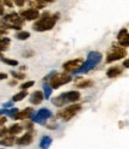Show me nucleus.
Segmentation results:
<instances>
[{"mask_svg":"<svg viewBox=\"0 0 129 149\" xmlns=\"http://www.w3.org/2000/svg\"><path fill=\"white\" fill-rule=\"evenodd\" d=\"M102 59H103V54L102 53H99V52H90L87 54L86 61L82 63L81 68L79 70H77L74 73H86V72H89L95 66H97V65L102 61Z\"/></svg>","mask_w":129,"mask_h":149,"instance_id":"1","label":"nucleus"},{"mask_svg":"<svg viewBox=\"0 0 129 149\" xmlns=\"http://www.w3.org/2000/svg\"><path fill=\"white\" fill-rule=\"evenodd\" d=\"M58 17L59 15H54V16H49V13H44L42 16V18H40V19L36 22L34 24V30L36 31H47V30H51L55 23H56L58 21Z\"/></svg>","mask_w":129,"mask_h":149,"instance_id":"2","label":"nucleus"},{"mask_svg":"<svg viewBox=\"0 0 129 149\" xmlns=\"http://www.w3.org/2000/svg\"><path fill=\"white\" fill-rule=\"evenodd\" d=\"M80 99V93L77 91V90H71V91H67V93H63V94L59 95L58 97H55L51 100V102L58 106V107H61L66 104H71V102H75Z\"/></svg>","mask_w":129,"mask_h":149,"instance_id":"3","label":"nucleus"},{"mask_svg":"<svg viewBox=\"0 0 129 149\" xmlns=\"http://www.w3.org/2000/svg\"><path fill=\"white\" fill-rule=\"evenodd\" d=\"M72 81V77L67 73H55L50 78V87L51 89H58L61 86L69 83Z\"/></svg>","mask_w":129,"mask_h":149,"instance_id":"4","label":"nucleus"},{"mask_svg":"<svg viewBox=\"0 0 129 149\" xmlns=\"http://www.w3.org/2000/svg\"><path fill=\"white\" fill-rule=\"evenodd\" d=\"M51 111L48 108H41L40 111H37L36 113L31 114L30 119L32 120L34 123H37V124H44L47 122V119L51 118Z\"/></svg>","mask_w":129,"mask_h":149,"instance_id":"5","label":"nucleus"},{"mask_svg":"<svg viewBox=\"0 0 129 149\" xmlns=\"http://www.w3.org/2000/svg\"><path fill=\"white\" fill-rule=\"evenodd\" d=\"M80 109H81V105H71V106L64 108L62 112H60L59 117L62 118V120H64V122H68V120L74 117Z\"/></svg>","mask_w":129,"mask_h":149,"instance_id":"6","label":"nucleus"},{"mask_svg":"<svg viewBox=\"0 0 129 149\" xmlns=\"http://www.w3.org/2000/svg\"><path fill=\"white\" fill-rule=\"evenodd\" d=\"M126 49L123 47H116V46H113L111 52H109L106 55V63H113L116 60L122 59L123 57H126Z\"/></svg>","mask_w":129,"mask_h":149,"instance_id":"7","label":"nucleus"},{"mask_svg":"<svg viewBox=\"0 0 129 149\" xmlns=\"http://www.w3.org/2000/svg\"><path fill=\"white\" fill-rule=\"evenodd\" d=\"M82 63H84V60H82L81 58H78V59H72V60H68L63 64V69L68 71V72H75L77 70H79L81 68Z\"/></svg>","mask_w":129,"mask_h":149,"instance_id":"8","label":"nucleus"},{"mask_svg":"<svg viewBox=\"0 0 129 149\" xmlns=\"http://www.w3.org/2000/svg\"><path fill=\"white\" fill-rule=\"evenodd\" d=\"M21 16L26 21H35L40 17V12L37 10H34V8H29V10H26V11H23L21 13Z\"/></svg>","mask_w":129,"mask_h":149,"instance_id":"9","label":"nucleus"},{"mask_svg":"<svg viewBox=\"0 0 129 149\" xmlns=\"http://www.w3.org/2000/svg\"><path fill=\"white\" fill-rule=\"evenodd\" d=\"M31 142H32V135L30 132H26L25 135H23L16 141V143L19 146H29L31 144Z\"/></svg>","mask_w":129,"mask_h":149,"instance_id":"10","label":"nucleus"},{"mask_svg":"<svg viewBox=\"0 0 129 149\" xmlns=\"http://www.w3.org/2000/svg\"><path fill=\"white\" fill-rule=\"evenodd\" d=\"M43 93L42 91H38V90H36V91H34L32 94L30 95V102L32 105H38V104H41V102L43 101Z\"/></svg>","mask_w":129,"mask_h":149,"instance_id":"11","label":"nucleus"},{"mask_svg":"<svg viewBox=\"0 0 129 149\" xmlns=\"http://www.w3.org/2000/svg\"><path fill=\"white\" fill-rule=\"evenodd\" d=\"M123 72V69L122 68H119V66H114V68H110L108 71H106V76L110 77V78H113V77H117L119 76Z\"/></svg>","mask_w":129,"mask_h":149,"instance_id":"12","label":"nucleus"},{"mask_svg":"<svg viewBox=\"0 0 129 149\" xmlns=\"http://www.w3.org/2000/svg\"><path fill=\"white\" fill-rule=\"evenodd\" d=\"M32 113H34L32 108H31V107H27V108L23 109L22 112H18V114L16 116L14 119H19V120H21V119H25V118H30Z\"/></svg>","mask_w":129,"mask_h":149,"instance_id":"13","label":"nucleus"},{"mask_svg":"<svg viewBox=\"0 0 129 149\" xmlns=\"http://www.w3.org/2000/svg\"><path fill=\"white\" fill-rule=\"evenodd\" d=\"M51 142H53V139L50 136H43L40 141V148L41 149H48L50 147Z\"/></svg>","mask_w":129,"mask_h":149,"instance_id":"14","label":"nucleus"},{"mask_svg":"<svg viewBox=\"0 0 129 149\" xmlns=\"http://www.w3.org/2000/svg\"><path fill=\"white\" fill-rule=\"evenodd\" d=\"M22 129H23V127H22L21 125H18V124H13L12 126H10V127L7 129V132L10 134V135H12V136H13V135L19 134V132L22 131Z\"/></svg>","mask_w":129,"mask_h":149,"instance_id":"15","label":"nucleus"},{"mask_svg":"<svg viewBox=\"0 0 129 149\" xmlns=\"http://www.w3.org/2000/svg\"><path fill=\"white\" fill-rule=\"evenodd\" d=\"M32 7L31 8H34V10H37L38 11V8H43L44 6H47V1H40V0H38V1H30L29 3Z\"/></svg>","mask_w":129,"mask_h":149,"instance_id":"16","label":"nucleus"},{"mask_svg":"<svg viewBox=\"0 0 129 149\" xmlns=\"http://www.w3.org/2000/svg\"><path fill=\"white\" fill-rule=\"evenodd\" d=\"M51 91H53V89L49 84H47V83L43 84V97L44 99H49L51 95Z\"/></svg>","mask_w":129,"mask_h":149,"instance_id":"17","label":"nucleus"},{"mask_svg":"<svg viewBox=\"0 0 129 149\" xmlns=\"http://www.w3.org/2000/svg\"><path fill=\"white\" fill-rule=\"evenodd\" d=\"M11 41L10 39H7V37H3V39H0V51H5L7 49V47L10 46Z\"/></svg>","mask_w":129,"mask_h":149,"instance_id":"18","label":"nucleus"},{"mask_svg":"<svg viewBox=\"0 0 129 149\" xmlns=\"http://www.w3.org/2000/svg\"><path fill=\"white\" fill-rule=\"evenodd\" d=\"M26 95H27V91H26V90H22V91H19L18 94H16V95L13 96L12 101H14V102H17V101H22L23 99L26 97Z\"/></svg>","mask_w":129,"mask_h":149,"instance_id":"19","label":"nucleus"},{"mask_svg":"<svg viewBox=\"0 0 129 149\" xmlns=\"http://www.w3.org/2000/svg\"><path fill=\"white\" fill-rule=\"evenodd\" d=\"M16 37L18 40H27L30 37V33L29 31H19V33H17Z\"/></svg>","mask_w":129,"mask_h":149,"instance_id":"20","label":"nucleus"},{"mask_svg":"<svg viewBox=\"0 0 129 149\" xmlns=\"http://www.w3.org/2000/svg\"><path fill=\"white\" fill-rule=\"evenodd\" d=\"M13 142H14V138H13V136H11V137H7V138L3 139V141H0V144L6 146V147H11L13 144Z\"/></svg>","mask_w":129,"mask_h":149,"instance_id":"21","label":"nucleus"},{"mask_svg":"<svg viewBox=\"0 0 129 149\" xmlns=\"http://www.w3.org/2000/svg\"><path fill=\"white\" fill-rule=\"evenodd\" d=\"M93 86V82H92L91 79H87V81H84V82H81L79 83V84H77L78 88H90Z\"/></svg>","mask_w":129,"mask_h":149,"instance_id":"22","label":"nucleus"},{"mask_svg":"<svg viewBox=\"0 0 129 149\" xmlns=\"http://www.w3.org/2000/svg\"><path fill=\"white\" fill-rule=\"evenodd\" d=\"M1 61L7 64V65H11V66H17L18 65V61L17 60H13V59H7V58H1Z\"/></svg>","mask_w":129,"mask_h":149,"instance_id":"23","label":"nucleus"},{"mask_svg":"<svg viewBox=\"0 0 129 149\" xmlns=\"http://www.w3.org/2000/svg\"><path fill=\"white\" fill-rule=\"evenodd\" d=\"M126 37H128V30H127V29H122L121 31L118 33L117 39H118V41H121V40L126 39Z\"/></svg>","mask_w":129,"mask_h":149,"instance_id":"24","label":"nucleus"},{"mask_svg":"<svg viewBox=\"0 0 129 149\" xmlns=\"http://www.w3.org/2000/svg\"><path fill=\"white\" fill-rule=\"evenodd\" d=\"M34 84H35V82H34V81H29V82H25V83H23V84L21 86V88H22L23 90H25V89H29V88H31Z\"/></svg>","mask_w":129,"mask_h":149,"instance_id":"25","label":"nucleus"},{"mask_svg":"<svg viewBox=\"0 0 129 149\" xmlns=\"http://www.w3.org/2000/svg\"><path fill=\"white\" fill-rule=\"evenodd\" d=\"M18 112H19V111H18L17 108H11V109H8L7 111V114H8V117H11V118H16V116L18 114Z\"/></svg>","mask_w":129,"mask_h":149,"instance_id":"26","label":"nucleus"},{"mask_svg":"<svg viewBox=\"0 0 129 149\" xmlns=\"http://www.w3.org/2000/svg\"><path fill=\"white\" fill-rule=\"evenodd\" d=\"M11 74L14 77V78H17V79H23L24 77H25V74L24 73H21V72H16V71H12L11 72Z\"/></svg>","mask_w":129,"mask_h":149,"instance_id":"27","label":"nucleus"},{"mask_svg":"<svg viewBox=\"0 0 129 149\" xmlns=\"http://www.w3.org/2000/svg\"><path fill=\"white\" fill-rule=\"evenodd\" d=\"M23 55H24V58H31L34 55V52L32 51H27V52H24Z\"/></svg>","mask_w":129,"mask_h":149,"instance_id":"28","label":"nucleus"},{"mask_svg":"<svg viewBox=\"0 0 129 149\" xmlns=\"http://www.w3.org/2000/svg\"><path fill=\"white\" fill-rule=\"evenodd\" d=\"M6 132H7V129L6 127H1V129H0V137H3Z\"/></svg>","mask_w":129,"mask_h":149,"instance_id":"29","label":"nucleus"},{"mask_svg":"<svg viewBox=\"0 0 129 149\" xmlns=\"http://www.w3.org/2000/svg\"><path fill=\"white\" fill-rule=\"evenodd\" d=\"M17 6H23L24 4H25V1H22V0H17V1L14 3Z\"/></svg>","mask_w":129,"mask_h":149,"instance_id":"30","label":"nucleus"},{"mask_svg":"<svg viewBox=\"0 0 129 149\" xmlns=\"http://www.w3.org/2000/svg\"><path fill=\"white\" fill-rule=\"evenodd\" d=\"M7 78V74L6 73H3V72H0V81L1 79H6Z\"/></svg>","mask_w":129,"mask_h":149,"instance_id":"31","label":"nucleus"},{"mask_svg":"<svg viewBox=\"0 0 129 149\" xmlns=\"http://www.w3.org/2000/svg\"><path fill=\"white\" fill-rule=\"evenodd\" d=\"M4 107L5 108H12V102H7V104H4Z\"/></svg>","mask_w":129,"mask_h":149,"instance_id":"32","label":"nucleus"},{"mask_svg":"<svg viewBox=\"0 0 129 149\" xmlns=\"http://www.w3.org/2000/svg\"><path fill=\"white\" fill-rule=\"evenodd\" d=\"M4 15V7L1 5V3H0V16H3Z\"/></svg>","mask_w":129,"mask_h":149,"instance_id":"33","label":"nucleus"},{"mask_svg":"<svg viewBox=\"0 0 129 149\" xmlns=\"http://www.w3.org/2000/svg\"><path fill=\"white\" fill-rule=\"evenodd\" d=\"M1 4H4V5H6V6H12V3H11V1H3Z\"/></svg>","mask_w":129,"mask_h":149,"instance_id":"34","label":"nucleus"},{"mask_svg":"<svg viewBox=\"0 0 129 149\" xmlns=\"http://www.w3.org/2000/svg\"><path fill=\"white\" fill-rule=\"evenodd\" d=\"M128 65H129V61H128V59H126V60H124V63H123V66L127 69V68H129Z\"/></svg>","mask_w":129,"mask_h":149,"instance_id":"35","label":"nucleus"},{"mask_svg":"<svg viewBox=\"0 0 129 149\" xmlns=\"http://www.w3.org/2000/svg\"><path fill=\"white\" fill-rule=\"evenodd\" d=\"M6 122V118H0V125H3Z\"/></svg>","mask_w":129,"mask_h":149,"instance_id":"36","label":"nucleus"},{"mask_svg":"<svg viewBox=\"0 0 129 149\" xmlns=\"http://www.w3.org/2000/svg\"><path fill=\"white\" fill-rule=\"evenodd\" d=\"M4 113H6V114H7V111H6V109H0V116H3Z\"/></svg>","mask_w":129,"mask_h":149,"instance_id":"37","label":"nucleus"},{"mask_svg":"<svg viewBox=\"0 0 129 149\" xmlns=\"http://www.w3.org/2000/svg\"><path fill=\"white\" fill-rule=\"evenodd\" d=\"M25 127L26 129H32V123H29L27 125H25Z\"/></svg>","mask_w":129,"mask_h":149,"instance_id":"38","label":"nucleus"},{"mask_svg":"<svg viewBox=\"0 0 129 149\" xmlns=\"http://www.w3.org/2000/svg\"><path fill=\"white\" fill-rule=\"evenodd\" d=\"M0 57H1V58H3V54H1V52H0Z\"/></svg>","mask_w":129,"mask_h":149,"instance_id":"39","label":"nucleus"}]
</instances>
